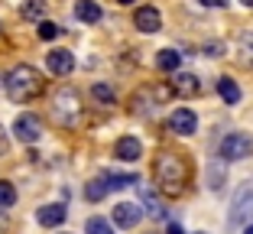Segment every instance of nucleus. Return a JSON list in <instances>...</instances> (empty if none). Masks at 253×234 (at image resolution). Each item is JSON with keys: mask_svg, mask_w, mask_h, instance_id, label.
<instances>
[{"mask_svg": "<svg viewBox=\"0 0 253 234\" xmlns=\"http://www.w3.org/2000/svg\"><path fill=\"white\" fill-rule=\"evenodd\" d=\"M153 173H156L159 192H166V195H182V192H185V182H188L185 156H179V153H163V156L156 159Z\"/></svg>", "mask_w": 253, "mask_h": 234, "instance_id": "obj_1", "label": "nucleus"}, {"mask_svg": "<svg viewBox=\"0 0 253 234\" xmlns=\"http://www.w3.org/2000/svg\"><path fill=\"white\" fill-rule=\"evenodd\" d=\"M3 88H7L10 101H16V104H26V101L39 98V94L45 91V78L39 75L33 65H16L13 72L7 75Z\"/></svg>", "mask_w": 253, "mask_h": 234, "instance_id": "obj_2", "label": "nucleus"}, {"mask_svg": "<svg viewBox=\"0 0 253 234\" xmlns=\"http://www.w3.org/2000/svg\"><path fill=\"white\" fill-rule=\"evenodd\" d=\"M82 114V104H78V94L75 88H59L52 94V117L62 124V127H72Z\"/></svg>", "mask_w": 253, "mask_h": 234, "instance_id": "obj_3", "label": "nucleus"}, {"mask_svg": "<svg viewBox=\"0 0 253 234\" xmlns=\"http://www.w3.org/2000/svg\"><path fill=\"white\" fill-rule=\"evenodd\" d=\"M250 215H253V182H244V186L234 192L231 215H227V228H231V231H240Z\"/></svg>", "mask_w": 253, "mask_h": 234, "instance_id": "obj_4", "label": "nucleus"}, {"mask_svg": "<svg viewBox=\"0 0 253 234\" xmlns=\"http://www.w3.org/2000/svg\"><path fill=\"white\" fill-rule=\"evenodd\" d=\"M253 156V137L244 130H234L221 140V159L224 163H237V159Z\"/></svg>", "mask_w": 253, "mask_h": 234, "instance_id": "obj_5", "label": "nucleus"}, {"mask_svg": "<svg viewBox=\"0 0 253 234\" xmlns=\"http://www.w3.org/2000/svg\"><path fill=\"white\" fill-rule=\"evenodd\" d=\"M13 137L20 143H36L39 137H42V121H39L36 114H20L13 121Z\"/></svg>", "mask_w": 253, "mask_h": 234, "instance_id": "obj_6", "label": "nucleus"}, {"mask_svg": "<svg viewBox=\"0 0 253 234\" xmlns=\"http://www.w3.org/2000/svg\"><path fill=\"white\" fill-rule=\"evenodd\" d=\"M169 130L179 137H192L195 130H198V117H195V111H188V107H179V111L169 114Z\"/></svg>", "mask_w": 253, "mask_h": 234, "instance_id": "obj_7", "label": "nucleus"}, {"mask_svg": "<svg viewBox=\"0 0 253 234\" xmlns=\"http://www.w3.org/2000/svg\"><path fill=\"white\" fill-rule=\"evenodd\" d=\"M45 68L52 72V75H72L75 72V55L68 49H52V52H45Z\"/></svg>", "mask_w": 253, "mask_h": 234, "instance_id": "obj_8", "label": "nucleus"}, {"mask_svg": "<svg viewBox=\"0 0 253 234\" xmlns=\"http://www.w3.org/2000/svg\"><path fill=\"white\" fill-rule=\"evenodd\" d=\"M133 26L140 33H159L163 30V13H159L156 7H140L133 13Z\"/></svg>", "mask_w": 253, "mask_h": 234, "instance_id": "obj_9", "label": "nucleus"}, {"mask_svg": "<svg viewBox=\"0 0 253 234\" xmlns=\"http://www.w3.org/2000/svg\"><path fill=\"white\" fill-rule=\"evenodd\" d=\"M140 218H143L140 205H133V202L114 205V225H117V228H136V225H140Z\"/></svg>", "mask_w": 253, "mask_h": 234, "instance_id": "obj_10", "label": "nucleus"}, {"mask_svg": "<svg viewBox=\"0 0 253 234\" xmlns=\"http://www.w3.org/2000/svg\"><path fill=\"white\" fill-rule=\"evenodd\" d=\"M114 156H117L120 163H136V159L143 156V143L136 137H120L117 143H114Z\"/></svg>", "mask_w": 253, "mask_h": 234, "instance_id": "obj_11", "label": "nucleus"}, {"mask_svg": "<svg viewBox=\"0 0 253 234\" xmlns=\"http://www.w3.org/2000/svg\"><path fill=\"white\" fill-rule=\"evenodd\" d=\"M172 91L179 94V98H195L201 91V78L192 75V72H175V78H172Z\"/></svg>", "mask_w": 253, "mask_h": 234, "instance_id": "obj_12", "label": "nucleus"}, {"mask_svg": "<svg viewBox=\"0 0 253 234\" xmlns=\"http://www.w3.org/2000/svg\"><path fill=\"white\" fill-rule=\"evenodd\" d=\"M65 218H68L65 205H42V208L36 212V221H39L42 228H59Z\"/></svg>", "mask_w": 253, "mask_h": 234, "instance_id": "obj_13", "label": "nucleus"}, {"mask_svg": "<svg viewBox=\"0 0 253 234\" xmlns=\"http://www.w3.org/2000/svg\"><path fill=\"white\" fill-rule=\"evenodd\" d=\"M136 189H140V198H143V205H146V215H153V218H166V205H163V198H159L156 192L149 189V186H143V182H136Z\"/></svg>", "mask_w": 253, "mask_h": 234, "instance_id": "obj_14", "label": "nucleus"}, {"mask_svg": "<svg viewBox=\"0 0 253 234\" xmlns=\"http://www.w3.org/2000/svg\"><path fill=\"white\" fill-rule=\"evenodd\" d=\"M72 13L78 23H101V7H97L94 0H75Z\"/></svg>", "mask_w": 253, "mask_h": 234, "instance_id": "obj_15", "label": "nucleus"}, {"mask_svg": "<svg viewBox=\"0 0 253 234\" xmlns=\"http://www.w3.org/2000/svg\"><path fill=\"white\" fill-rule=\"evenodd\" d=\"M217 94L224 98V104H240V85L234 78H217Z\"/></svg>", "mask_w": 253, "mask_h": 234, "instance_id": "obj_16", "label": "nucleus"}, {"mask_svg": "<svg viewBox=\"0 0 253 234\" xmlns=\"http://www.w3.org/2000/svg\"><path fill=\"white\" fill-rule=\"evenodd\" d=\"M104 195H111V186H107L104 173H101L97 179H91L88 186H84V198H88V202H101Z\"/></svg>", "mask_w": 253, "mask_h": 234, "instance_id": "obj_17", "label": "nucleus"}, {"mask_svg": "<svg viewBox=\"0 0 253 234\" xmlns=\"http://www.w3.org/2000/svg\"><path fill=\"white\" fill-rule=\"evenodd\" d=\"M179 62H182V55L175 52V49H163V52L156 55V68L159 72H179Z\"/></svg>", "mask_w": 253, "mask_h": 234, "instance_id": "obj_18", "label": "nucleus"}, {"mask_svg": "<svg viewBox=\"0 0 253 234\" xmlns=\"http://www.w3.org/2000/svg\"><path fill=\"white\" fill-rule=\"evenodd\" d=\"M84 234H114V225L101 215H94V218L84 221Z\"/></svg>", "mask_w": 253, "mask_h": 234, "instance_id": "obj_19", "label": "nucleus"}, {"mask_svg": "<svg viewBox=\"0 0 253 234\" xmlns=\"http://www.w3.org/2000/svg\"><path fill=\"white\" fill-rule=\"evenodd\" d=\"M45 13V0H30L23 3V20H39Z\"/></svg>", "mask_w": 253, "mask_h": 234, "instance_id": "obj_20", "label": "nucleus"}, {"mask_svg": "<svg viewBox=\"0 0 253 234\" xmlns=\"http://www.w3.org/2000/svg\"><path fill=\"white\" fill-rule=\"evenodd\" d=\"M91 94H94V101H104V104H114V91H111V85H91Z\"/></svg>", "mask_w": 253, "mask_h": 234, "instance_id": "obj_21", "label": "nucleus"}, {"mask_svg": "<svg viewBox=\"0 0 253 234\" xmlns=\"http://www.w3.org/2000/svg\"><path fill=\"white\" fill-rule=\"evenodd\" d=\"M16 202V189L10 182H0V208H10Z\"/></svg>", "mask_w": 253, "mask_h": 234, "instance_id": "obj_22", "label": "nucleus"}, {"mask_svg": "<svg viewBox=\"0 0 253 234\" xmlns=\"http://www.w3.org/2000/svg\"><path fill=\"white\" fill-rule=\"evenodd\" d=\"M59 26H55V23L52 20H42V23H39V39H45V43H49V39H59Z\"/></svg>", "mask_w": 253, "mask_h": 234, "instance_id": "obj_23", "label": "nucleus"}, {"mask_svg": "<svg viewBox=\"0 0 253 234\" xmlns=\"http://www.w3.org/2000/svg\"><path fill=\"white\" fill-rule=\"evenodd\" d=\"M240 52H244L247 62H253V30H247L244 36H240Z\"/></svg>", "mask_w": 253, "mask_h": 234, "instance_id": "obj_24", "label": "nucleus"}, {"mask_svg": "<svg viewBox=\"0 0 253 234\" xmlns=\"http://www.w3.org/2000/svg\"><path fill=\"white\" fill-rule=\"evenodd\" d=\"M201 52L211 55V59H217V55H224V46H221V43H208L205 49H201Z\"/></svg>", "mask_w": 253, "mask_h": 234, "instance_id": "obj_25", "label": "nucleus"}, {"mask_svg": "<svg viewBox=\"0 0 253 234\" xmlns=\"http://www.w3.org/2000/svg\"><path fill=\"white\" fill-rule=\"evenodd\" d=\"M201 7H224V3H227V0H198Z\"/></svg>", "mask_w": 253, "mask_h": 234, "instance_id": "obj_26", "label": "nucleus"}, {"mask_svg": "<svg viewBox=\"0 0 253 234\" xmlns=\"http://www.w3.org/2000/svg\"><path fill=\"white\" fill-rule=\"evenodd\" d=\"M169 234H185V228H182L179 221H172V225H169Z\"/></svg>", "mask_w": 253, "mask_h": 234, "instance_id": "obj_27", "label": "nucleus"}, {"mask_svg": "<svg viewBox=\"0 0 253 234\" xmlns=\"http://www.w3.org/2000/svg\"><path fill=\"white\" fill-rule=\"evenodd\" d=\"M0 153H7V134H3V127H0Z\"/></svg>", "mask_w": 253, "mask_h": 234, "instance_id": "obj_28", "label": "nucleus"}, {"mask_svg": "<svg viewBox=\"0 0 253 234\" xmlns=\"http://www.w3.org/2000/svg\"><path fill=\"white\" fill-rule=\"evenodd\" d=\"M244 234H253V225H244Z\"/></svg>", "mask_w": 253, "mask_h": 234, "instance_id": "obj_29", "label": "nucleus"}, {"mask_svg": "<svg viewBox=\"0 0 253 234\" xmlns=\"http://www.w3.org/2000/svg\"><path fill=\"white\" fill-rule=\"evenodd\" d=\"M240 3H244V7H253V0H240Z\"/></svg>", "mask_w": 253, "mask_h": 234, "instance_id": "obj_30", "label": "nucleus"}, {"mask_svg": "<svg viewBox=\"0 0 253 234\" xmlns=\"http://www.w3.org/2000/svg\"><path fill=\"white\" fill-rule=\"evenodd\" d=\"M117 3H124V7H126V3H133V0H117Z\"/></svg>", "mask_w": 253, "mask_h": 234, "instance_id": "obj_31", "label": "nucleus"}, {"mask_svg": "<svg viewBox=\"0 0 253 234\" xmlns=\"http://www.w3.org/2000/svg\"><path fill=\"white\" fill-rule=\"evenodd\" d=\"M198 234H205V231H198Z\"/></svg>", "mask_w": 253, "mask_h": 234, "instance_id": "obj_32", "label": "nucleus"}]
</instances>
